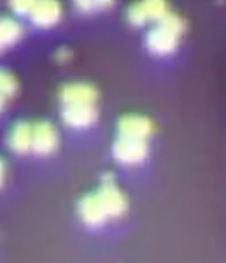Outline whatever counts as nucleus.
<instances>
[{
  "label": "nucleus",
  "instance_id": "nucleus-1",
  "mask_svg": "<svg viewBox=\"0 0 226 263\" xmlns=\"http://www.w3.org/2000/svg\"><path fill=\"white\" fill-rule=\"evenodd\" d=\"M184 33V21L170 11L160 22L153 24L145 35V46L153 55H170L178 48Z\"/></svg>",
  "mask_w": 226,
  "mask_h": 263
},
{
  "label": "nucleus",
  "instance_id": "nucleus-2",
  "mask_svg": "<svg viewBox=\"0 0 226 263\" xmlns=\"http://www.w3.org/2000/svg\"><path fill=\"white\" fill-rule=\"evenodd\" d=\"M96 197L103 208L107 219L120 217L127 212V197L123 192L114 184V177L110 173H105L101 177V186L98 188Z\"/></svg>",
  "mask_w": 226,
  "mask_h": 263
},
{
  "label": "nucleus",
  "instance_id": "nucleus-3",
  "mask_svg": "<svg viewBox=\"0 0 226 263\" xmlns=\"http://www.w3.org/2000/svg\"><path fill=\"white\" fill-rule=\"evenodd\" d=\"M112 155L116 158V162L122 164V166H136V164H142L147 158L149 145L144 140L118 136L112 145Z\"/></svg>",
  "mask_w": 226,
  "mask_h": 263
},
{
  "label": "nucleus",
  "instance_id": "nucleus-4",
  "mask_svg": "<svg viewBox=\"0 0 226 263\" xmlns=\"http://www.w3.org/2000/svg\"><path fill=\"white\" fill-rule=\"evenodd\" d=\"M170 13L167 4L160 0H149V2H136L127 11V21L133 26H145V24H157L165 15Z\"/></svg>",
  "mask_w": 226,
  "mask_h": 263
},
{
  "label": "nucleus",
  "instance_id": "nucleus-5",
  "mask_svg": "<svg viewBox=\"0 0 226 263\" xmlns=\"http://www.w3.org/2000/svg\"><path fill=\"white\" fill-rule=\"evenodd\" d=\"M59 98L65 105H96L98 90L94 85L76 81V83H66L59 90Z\"/></svg>",
  "mask_w": 226,
  "mask_h": 263
},
{
  "label": "nucleus",
  "instance_id": "nucleus-6",
  "mask_svg": "<svg viewBox=\"0 0 226 263\" xmlns=\"http://www.w3.org/2000/svg\"><path fill=\"white\" fill-rule=\"evenodd\" d=\"M59 135L50 122L33 123V138H31V151L39 157H48L57 149Z\"/></svg>",
  "mask_w": 226,
  "mask_h": 263
},
{
  "label": "nucleus",
  "instance_id": "nucleus-7",
  "mask_svg": "<svg viewBox=\"0 0 226 263\" xmlns=\"http://www.w3.org/2000/svg\"><path fill=\"white\" fill-rule=\"evenodd\" d=\"M153 122L145 116L140 114H125L118 120V136H125V138H135V140H144L153 135Z\"/></svg>",
  "mask_w": 226,
  "mask_h": 263
},
{
  "label": "nucleus",
  "instance_id": "nucleus-8",
  "mask_svg": "<svg viewBox=\"0 0 226 263\" xmlns=\"http://www.w3.org/2000/svg\"><path fill=\"white\" fill-rule=\"evenodd\" d=\"M65 125L72 129H87L98 120L96 105H65L61 110Z\"/></svg>",
  "mask_w": 226,
  "mask_h": 263
},
{
  "label": "nucleus",
  "instance_id": "nucleus-9",
  "mask_svg": "<svg viewBox=\"0 0 226 263\" xmlns=\"http://www.w3.org/2000/svg\"><path fill=\"white\" fill-rule=\"evenodd\" d=\"M30 18L35 26L39 28H52L61 21V6L53 0H41L33 2L30 11Z\"/></svg>",
  "mask_w": 226,
  "mask_h": 263
},
{
  "label": "nucleus",
  "instance_id": "nucleus-10",
  "mask_svg": "<svg viewBox=\"0 0 226 263\" xmlns=\"http://www.w3.org/2000/svg\"><path fill=\"white\" fill-rule=\"evenodd\" d=\"M78 214L81 217V221L88 227H100L107 221V215H105L103 208H101L100 201L96 197V192L88 193L79 201L78 204Z\"/></svg>",
  "mask_w": 226,
  "mask_h": 263
},
{
  "label": "nucleus",
  "instance_id": "nucleus-11",
  "mask_svg": "<svg viewBox=\"0 0 226 263\" xmlns=\"http://www.w3.org/2000/svg\"><path fill=\"white\" fill-rule=\"evenodd\" d=\"M31 138H33V125L28 122H17L8 135L9 149L17 155L31 151Z\"/></svg>",
  "mask_w": 226,
  "mask_h": 263
},
{
  "label": "nucleus",
  "instance_id": "nucleus-12",
  "mask_svg": "<svg viewBox=\"0 0 226 263\" xmlns=\"http://www.w3.org/2000/svg\"><path fill=\"white\" fill-rule=\"evenodd\" d=\"M22 35V26L15 18L2 17L0 18V52L13 46Z\"/></svg>",
  "mask_w": 226,
  "mask_h": 263
},
{
  "label": "nucleus",
  "instance_id": "nucleus-13",
  "mask_svg": "<svg viewBox=\"0 0 226 263\" xmlns=\"http://www.w3.org/2000/svg\"><path fill=\"white\" fill-rule=\"evenodd\" d=\"M17 87L18 85H17L15 76L9 70H6V68H0V94H2L6 100H9V98L15 96Z\"/></svg>",
  "mask_w": 226,
  "mask_h": 263
},
{
  "label": "nucleus",
  "instance_id": "nucleus-14",
  "mask_svg": "<svg viewBox=\"0 0 226 263\" xmlns=\"http://www.w3.org/2000/svg\"><path fill=\"white\" fill-rule=\"evenodd\" d=\"M112 6V2H96V0H92V2H78L76 8H79L83 13H94L98 9H107Z\"/></svg>",
  "mask_w": 226,
  "mask_h": 263
},
{
  "label": "nucleus",
  "instance_id": "nucleus-15",
  "mask_svg": "<svg viewBox=\"0 0 226 263\" xmlns=\"http://www.w3.org/2000/svg\"><path fill=\"white\" fill-rule=\"evenodd\" d=\"M11 9H13L15 15H30L31 11V6H33V2H28V0H18V2H11Z\"/></svg>",
  "mask_w": 226,
  "mask_h": 263
},
{
  "label": "nucleus",
  "instance_id": "nucleus-16",
  "mask_svg": "<svg viewBox=\"0 0 226 263\" xmlns=\"http://www.w3.org/2000/svg\"><path fill=\"white\" fill-rule=\"evenodd\" d=\"M70 57H72V52H70L68 48H59V50H57V61L65 63V61H68Z\"/></svg>",
  "mask_w": 226,
  "mask_h": 263
},
{
  "label": "nucleus",
  "instance_id": "nucleus-17",
  "mask_svg": "<svg viewBox=\"0 0 226 263\" xmlns=\"http://www.w3.org/2000/svg\"><path fill=\"white\" fill-rule=\"evenodd\" d=\"M4 177H6V166H4V162H2V158H0V188L4 184Z\"/></svg>",
  "mask_w": 226,
  "mask_h": 263
},
{
  "label": "nucleus",
  "instance_id": "nucleus-18",
  "mask_svg": "<svg viewBox=\"0 0 226 263\" xmlns=\"http://www.w3.org/2000/svg\"><path fill=\"white\" fill-rule=\"evenodd\" d=\"M4 107H6V98L2 96V94H0V110L4 109Z\"/></svg>",
  "mask_w": 226,
  "mask_h": 263
}]
</instances>
